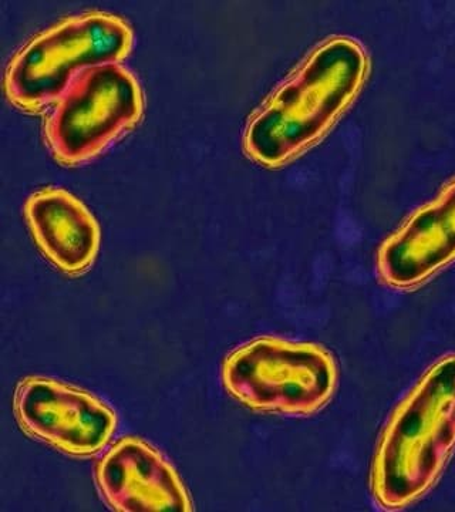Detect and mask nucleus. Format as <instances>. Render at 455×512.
I'll use <instances>...</instances> for the list:
<instances>
[{
	"label": "nucleus",
	"instance_id": "9",
	"mask_svg": "<svg viewBox=\"0 0 455 512\" xmlns=\"http://www.w3.org/2000/svg\"><path fill=\"white\" fill-rule=\"evenodd\" d=\"M26 224L47 261L69 276L89 272L100 251L99 222L79 198L47 187L26 200Z\"/></svg>",
	"mask_w": 455,
	"mask_h": 512
},
{
	"label": "nucleus",
	"instance_id": "2",
	"mask_svg": "<svg viewBox=\"0 0 455 512\" xmlns=\"http://www.w3.org/2000/svg\"><path fill=\"white\" fill-rule=\"evenodd\" d=\"M454 448L455 355H448L387 421L370 476L374 501L389 511L409 507L436 484Z\"/></svg>",
	"mask_w": 455,
	"mask_h": 512
},
{
	"label": "nucleus",
	"instance_id": "8",
	"mask_svg": "<svg viewBox=\"0 0 455 512\" xmlns=\"http://www.w3.org/2000/svg\"><path fill=\"white\" fill-rule=\"evenodd\" d=\"M454 261L455 180L383 242L376 265L384 284L411 289Z\"/></svg>",
	"mask_w": 455,
	"mask_h": 512
},
{
	"label": "nucleus",
	"instance_id": "4",
	"mask_svg": "<svg viewBox=\"0 0 455 512\" xmlns=\"http://www.w3.org/2000/svg\"><path fill=\"white\" fill-rule=\"evenodd\" d=\"M221 377L225 390L249 409L310 416L332 399L337 367L315 343L259 338L229 353Z\"/></svg>",
	"mask_w": 455,
	"mask_h": 512
},
{
	"label": "nucleus",
	"instance_id": "1",
	"mask_svg": "<svg viewBox=\"0 0 455 512\" xmlns=\"http://www.w3.org/2000/svg\"><path fill=\"white\" fill-rule=\"evenodd\" d=\"M366 50L346 36L316 46L252 114L244 151L255 163L278 168L328 134L362 90L369 74Z\"/></svg>",
	"mask_w": 455,
	"mask_h": 512
},
{
	"label": "nucleus",
	"instance_id": "3",
	"mask_svg": "<svg viewBox=\"0 0 455 512\" xmlns=\"http://www.w3.org/2000/svg\"><path fill=\"white\" fill-rule=\"evenodd\" d=\"M130 25L106 12L72 16L22 47L6 67L5 94L13 106L39 113L62 99L77 74L120 64L133 49Z\"/></svg>",
	"mask_w": 455,
	"mask_h": 512
},
{
	"label": "nucleus",
	"instance_id": "6",
	"mask_svg": "<svg viewBox=\"0 0 455 512\" xmlns=\"http://www.w3.org/2000/svg\"><path fill=\"white\" fill-rule=\"evenodd\" d=\"M13 413L20 429L67 456L93 457L117 430V414L103 400L49 377L16 386Z\"/></svg>",
	"mask_w": 455,
	"mask_h": 512
},
{
	"label": "nucleus",
	"instance_id": "5",
	"mask_svg": "<svg viewBox=\"0 0 455 512\" xmlns=\"http://www.w3.org/2000/svg\"><path fill=\"white\" fill-rule=\"evenodd\" d=\"M144 94L121 64H103L77 74L45 124L50 153L60 164L87 163L143 119Z\"/></svg>",
	"mask_w": 455,
	"mask_h": 512
},
{
	"label": "nucleus",
	"instance_id": "7",
	"mask_svg": "<svg viewBox=\"0 0 455 512\" xmlns=\"http://www.w3.org/2000/svg\"><path fill=\"white\" fill-rule=\"evenodd\" d=\"M94 480L104 503L114 511H194L175 468L137 437L117 441L97 463Z\"/></svg>",
	"mask_w": 455,
	"mask_h": 512
}]
</instances>
